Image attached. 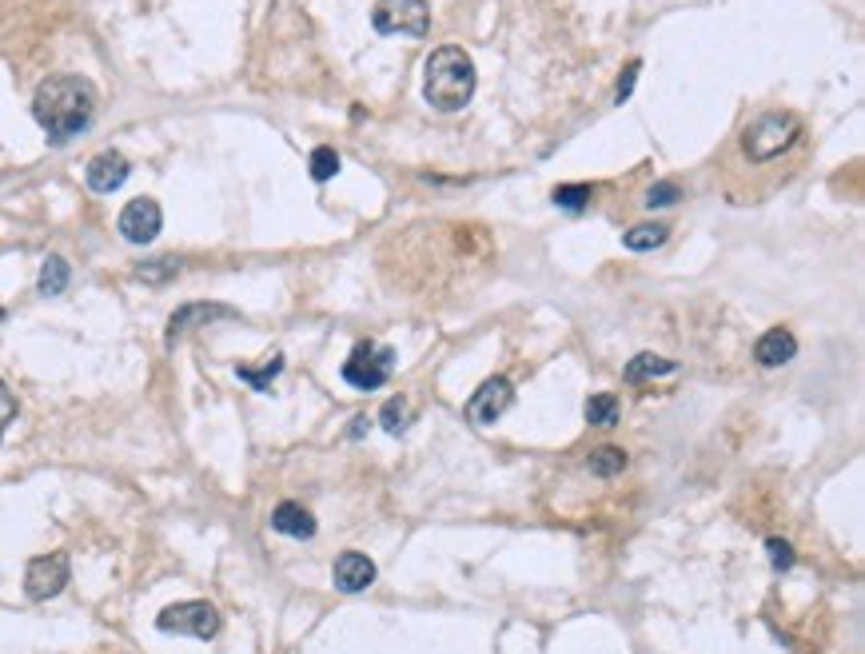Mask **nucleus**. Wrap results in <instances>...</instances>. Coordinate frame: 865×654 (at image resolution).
Here are the masks:
<instances>
[{"label":"nucleus","mask_w":865,"mask_h":654,"mask_svg":"<svg viewBox=\"0 0 865 654\" xmlns=\"http://www.w3.org/2000/svg\"><path fill=\"white\" fill-rule=\"evenodd\" d=\"M96 108H100V96H96L92 80L72 76V72L48 76L32 96V116L52 144L80 136L96 120Z\"/></svg>","instance_id":"obj_1"},{"label":"nucleus","mask_w":865,"mask_h":654,"mask_svg":"<svg viewBox=\"0 0 865 654\" xmlns=\"http://www.w3.org/2000/svg\"><path fill=\"white\" fill-rule=\"evenodd\" d=\"M423 96L439 112L467 108L471 96H475V60L455 44L435 48L427 56V64H423Z\"/></svg>","instance_id":"obj_2"},{"label":"nucleus","mask_w":865,"mask_h":654,"mask_svg":"<svg viewBox=\"0 0 865 654\" xmlns=\"http://www.w3.org/2000/svg\"><path fill=\"white\" fill-rule=\"evenodd\" d=\"M794 140H798V120H794L790 112H766V116H758V120L746 128L742 148H746V156H750L754 164H766V160L782 156Z\"/></svg>","instance_id":"obj_3"},{"label":"nucleus","mask_w":865,"mask_h":654,"mask_svg":"<svg viewBox=\"0 0 865 654\" xmlns=\"http://www.w3.org/2000/svg\"><path fill=\"white\" fill-rule=\"evenodd\" d=\"M375 32L383 36H427L431 28V8L427 0H379L371 12Z\"/></svg>","instance_id":"obj_4"},{"label":"nucleus","mask_w":865,"mask_h":654,"mask_svg":"<svg viewBox=\"0 0 865 654\" xmlns=\"http://www.w3.org/2000/svg\"><path fill=\"white\" fill-rule=\"evenodd\" d=\"M391 367H395V351L383 347V343H359L347 363H343V379L359 391H375L391 379Z\"/></svg>","instance_id":"obj_5"},{"label":"nucleus","mask_w":865,"mask_h":654,"mask_svg":"<svg viewBox=\"0 0 865 654\" xmlns=\"http://www.w3.org/2000/svg\"><path fill=\"white\" fill-rule=\"evenodd\" d=\"M156 627L164 635H192V639H216L220 635V611L212 603H176L156 615Z\"/></svg>","instance_id":"obj_6"},{"label":"nucleus","mask_w":865,"mask_h":654,"mask_svg":"<svg viewBox=\"0 0 865 654\" xmlns=\"http://www.w3.org/2000/svg\"><path fill=\"white\" fill-rule=\"evenodd\" d=\"M68 575H72V563L64 551H52V555H40L28 563L24 571V595L32 603H44V599H56L64 587H68Z\"/></svg>","instance_id":"obj_7"},{"label":"nucleus","mask_w":865,"mask_h":654,"mask_svg":"<svg viewBox=\"0 0 865 654\" xmlns=\"http://www.w3.org/2000/svg\"><path fill=\"white\" fill-rule=\"evenodd\" d=\"M511 403H515V387H511V379L495 375V379H487V383L467 399V419H471L475 427H491V423H495Z\"/></svg>","instance_id":"obj_8"},{"label":"nucleus","mask_w":865,"mask_h":654,"mask_svg":"<svg viewBox=\"0 0 865 654\" xmlns=\"http://www.w3.org/2000/svg\"><path fill=\"white\" fill-rule=\"evenodd\" d=\"M160 224H164V216H160V204H156V200H148V196L132 200V204L120 212V236H124V240H132V244H152V240H156V232H160Z\"/></svg>","instance_id":"obj_9"},{"label":"nucleus","mask_w":865,"mask_h":654,"mask_svg":"<svg viewBox=\"0 0 865 654\" xmlns=\"http://www.w3.org/2000/svg\"><path fill=\"white\" fill-rule=\"evenodd\" d=\"M331 579H335V587H339L343 595H359V591H367V587L375 583V563H371L367 555H359V551H343V555L335 559Z\"/></svg>","instance_id":"obj_10"},{"label":"nucleus","mask_w":865,"mask_h":654,"mask_svg":"<svg viewBox=\"0 0 865 654\" xmlns=\"http://www.w3.org/2000/svg\"><path fill=\"white\" fill-rule=\"evenodd\" d=\"M128 160L120 156V152H100V156H92L88 160V168H84V180H88V188L92 192H116L124 180H128Z\"/></svg>","instance_id":"obj_11"},{"label":"nucleus","mask_w":865,"mask_h":654,"mask_svg":"<svg viewBox=\"0 0 865 654\" xmlns=\"http://www.w3.org/2000/svg\"><path fill=\"white\" fill-rule=\"evenodd\" d=\"M212 320H236V312L228 304H184L172 320H168V343H176L188 327L212 324Z\"/></svg>","instance_id":"obj_12"},{"label":"nucleus","mask_w":865,"mask_h":654,"mask_svg":"<svg viewBox=\"0 0 865 654\" xmlns=\"http://www.w3.org/2000/svg\"><path fill=\"white\" fill-rule=\"evenodd\" d=\"M798 355V339L786 331V327H770L758 343H754V359L762 363V367H782V363H790Z\"/></svg>","instance_id":"obj_13"},{"label":"nucleus","mask_w":865,"mask_h":654,"mask_svg":"<svg viewBox=\"0 0 865 654\" xmlns=\"http://www.w3.org/2000/svg\"><path fill=\"white\" fill-rule=\"evenodd\" d=\"M272 527H276L280 535H291V539H311V535H315V519H311V511L299 507V503H280V507L272 511Z\"/></svg>","instance_id":"obj_14"},{"label":"nucleus","mask_w":865,"mask_h":654,"mask_svg":"<svg viewBox=\"0 0 865 654\" xmlns=\"http://www.w3.org/2000/svg\"><path fill=\"white\" fill-rule=\"evenodd\" d=\"M674 359H662V355H650V351H642V355H634L630 363H626V383H646V379H654V375H674Z\"/></svg>","instance_id":"obj_15"},{"label":"nucleus","mask_w":865,"mask_h":654,"mask_svg":"<svg viewBox=\"0 0 865 654\" xmlns=\"http://www.w3.org/2000/svg\"><path fill=\"white\" fill-rule=\"evenodd\" d=\"M666 236H670L666 224H638V228H630V232L622 236V244H626L630 252H654V248L666 244Z\"/></svg>","instance_id":"obj_16"},{"label":"nucleus","mask_w":865,"mask_h":654,"mask_svg":"<svg viewBox=\"0 0 865 654\" xmlns=\"http://www.w3.org/2000/svg\"><path fill=\"white\" fill-rule=\"evenodd\" d=\"M68 280H72V272H68V260H60V256H48V260H44V268H40V296H60V292L68 288Z\"/></svg>","instance_id":"obj_17"},{"label":"nucleus","mask_w":865,"mask_h":654,"mask_svg":"<svg viewBox=\"0 0 865 654\" xmlns=\"http://www.w3.org/2000/svg\"><path fill=\"white\" fill-rule=\"evenodd\" d=\"M280 371H284V355H272L264 367H248V363H240V367H236V375H240L244 383H252L256 391H268V387H272V379H276Z\"/></svg>","instance_id":"obj_18"},{"label":"nucleus","mask_w":865,"mask_h":654,"mask_svg":"<svg viewBox=\"0 0 865 654\" xmlns=\"http://www.w3.org/2000/svg\"><path fill=\"white\" fill-rule=\"evenodd\" d=\"M586 423H594V427H614V423H618V399H614V395H590V399H586Z\"/></svg>","instance_id":"obj_19"},{"label":"nucleus","mask_w":865,"mask_h":654,"mask_svg":"<svg viewBox=\"0 0 865 654\" xmlns=\"http://www.w3.org/2000/svg\"><path fill=\"white\" fill-rule=\"evenodd\" d=\"M407 419H411V403H407L403 395L387 399V403H383V411H379V423H383L391 435H403V431H407Z\"/></svg>","instance_id":"obj_20"},{"label":"nucleus","mask_w":865,"mask_h":654,"mask_svg":"<svg viewBox=\"0 0 865 654\" xmlns=\"http://www.w3.org/2000/svg\"><path fill=\"white\" fill-rule=\"evenodd\" d=\"M626 467V451L622 447H598L594 455H590V471L598 475V479H610V475H618Z\"/></svg>","instance_id":"obj_21"},{"label":"nucleus","mask_w":865,"mask_h":654,"mask_svg":"<svg viewBox=\"0 0 865 654\" xmlns=\"http://www.w3.org/2000/svg\"><path fill=\"white\" fill-rule=\"evenodd\" d=\"M590 196H594L590 184H559V188H555V204L567 208V212H582V208L590 204Z\"/></svg>","instance_id":"obj_22"},{"label":"nucleus","mask_w":865,"mask_h":654,"mask_svg":"<svg viewBox=\"0 0 865 654\" xmlns=\"http://www.w3.org/2000/svg\"><path fill=\"white\" fill-rule=\"evenodd\" d=\"M339 172V152L335 148H327V144H319L315 152H311V180H331Z\"/></svg>","instance_id":"obj_23"},{"label":"nucleus","mask_w":865,"mask_h":654,"mask_svg":"<svg viewBox=\"0 0 865 654\" xmlns=\"http://www.w3.org/2000/svg\"><path fill=\"white\" fill-rule=\"evenodd\" d=\"M176 272H180V260H148V264L136 268V276H140L144 284H164V280H172Z\"/></svg>","instance_id":"obj_24"},{"label":"nucleus","mask_w":865,"mask_h":654,"mask_svg":"<svg viewBox=\"0 0 865 654\" xmlns=\"http://www.w3.org/2000/svg\"><path fill=\"white\" fill-rule=\"evenodd\" d=\"M674 200H678V184H670V180H662L646 192V208H670Z\"/></svg>","instance_id":"obj_25"},{"label":"nucleus","mask_w":865,"mask_h":654,"mask_svg":"<svg viewBox=\"0 0 865 654\" xmlns=\"http://www.w3.org/2000/svg\"><path fill=\"white\" fill-rule=\"evenodd\" d=\"M766 551H770V563H774L778 571H790V567H794V547H790L786 539H770Z\"/></svg>","instance_id":"obj_26"},{"label":"nucleus","mask_w":865,"mask_h":654,"mask_svg":"<svg viewBox=\"0 0 865 654\" xmlns=\"http://www.w3.org/2000/svg\"><path fill=\"white\" fill-rule=\"evenodd\" d=\"M12 419H16V395H12L8 383L0 379V439H4V431H8Z\"/></svg>","instance_id":"obj_27"},{"label":"nucleus","mask_w":865,"mask_h":654,"mask_svg":"<svg viewBox=\"0 0 865 654\" xmlns=\"http://www.w3.org/2000/svg\"><path fill=\"white\" fill-rule=\"evenodd\" d=\"M638 72H642V64H638V60H634V64H626V72H622V80H618V88H614V100H618V104H622V100H630Z\"/></svg>","instance_id":"obj_28"},{"label":"nucleus","mask_w":865,"mask_h":654,"mask_svg":"<svg viewBox=\"0 0 865 654\" xmlns=\"http://www.w3.org/2000/svg\"><path fill=\"white\" fill-rule=\"evenodd\" d=\"M363 431H367V415H355V419H351V439H359Z\"/></svg>","instance_id":"obj_29"},{"label":"nucleus","mask_w":865,"mask_h":654,"mask_svg":"<svg viewBox=\"0 0 865 654\" xmlns=\"http://www.w3.org/2000/svg\"><path fill=\"white\" fill-rule=\"evenodd\" d=\"M0 324H4V308H0Z\"/></svg>","instance_id":"obj_30"}]
</instances>
